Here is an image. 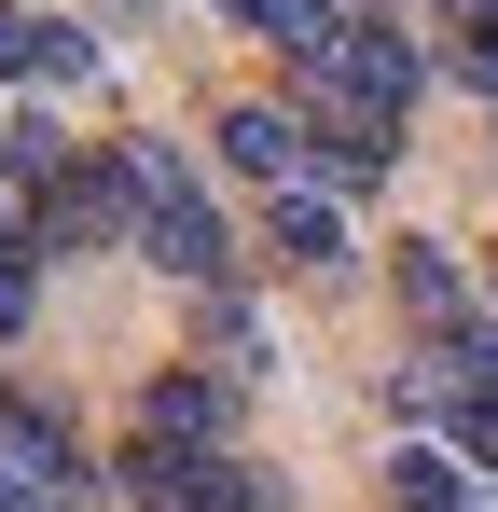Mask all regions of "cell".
<instances>
[{
  "label": "cell",
  "mask_w": 498,
  "mask_h": 512,
  "mask_svg": "<svg viewBox=\"0 0 498 512\" xmlns=\"http://www.w3.org/2000/svg\"><path fill=\"white\" fill-rule=\"evenodd\" d=\"M0 512H42V499H28V485H14V471H0Z\"/></svg>",
  "instance_id": "e0dca14e"
},
{
  "label": "cell",
  "mask_w": 498,
  "mask_h": 512,
  "mask_svg": "<svg viewBox=\"0 0 498 512\" xmlns=\"http://www.w3.org/2000/svg\"><path fill=\"white\" fill-rule=\"evenodd\" d=\"M263 250L277 263H346V194H319V180L263 194Z\"/></svg>",
  "instance_id": "9c48e42d"
},
{
  "label": "cell",
  "mask_w": 498,
  "mask_h": 512,
  "mask_svg": "<svg viewBox=\"0 0 498 512\" xmlns=\"http://www.w3.org/2000/svg\"><path fill=\"white\" fill-rule=\"evenodd\" d=\"M222 429H236L222 374H153L139 388V457H222Z\"/></svg>",
  "instance_id": "277c9868"
},
{
  "label": "cell",
  "mask_w": 498,
  "mask_h": 512,
  "mask_svg": "<svg viewBox=\"0 0 498 512\" xmlns=\"http://www.w3.org/2000/svg\"><path fill=\"white\" fill-rule=\"evenodd\" d=\"M111 180H125V250H153L166 277H194V291H222L236 236H222V208L194 194V167H180L166 139H111Z\"/></svg>",
  "instance_id": "6da1fadb"
},
{
  "label": "cell",
  "mask_w": 498,
  "mask_h": 512,
  "mask_svg": "<svg viewBox=\"0 0 498 512\" xmlns=\"http://www.w3.org/2000/svg\"><path fill=\"white\" fill-rule=\"evenodd\" d=\"M222 167H236V180H263V194H291V180H305V111H277V97H236V111H222Z\"/></svg>",
  "instance_id": "8992f818"
},
{
  "label": "cell",
  "mask_w": 498,
  "mask_h": 512,
  "mask_svg": "<svg viewBox=\"0 0 498 512\" xmlns=\"http://www.w3.org/2000/svg\"><path fill=\"white\" fill-rule=\"evenodd\" d=\"M443 28H498V0H443Z\"/></svg>",
  "instance_id": "2e32d148"
},
{
  "label": "cell",
  "mask_w": 498,
  "mask_h": 512,
  "mask_svg": "<svg viewBox=\"0 0 498 512\" xmlns=\"http://www.w3.org/2000/svg\"><path fill=\"white\" fill-rule=\"evenodd\" d=\"M305 97H319V111H388V125H402V111H415V42L388 28V14H332V42L305 56Z\"/></svg>",
  "instance_id": "7a4b0ae2"
},
{
  "label": "cell",
  "mask_w": 498,
  "mask_h": 512,
  "mask_svg": "<svg viewBox=\"0 0 498 512\" xmlns=\"http://www.w3.org/2000/svg\"><path fill=\"white\" fill-rule=\"evenodd\" d=\"M388 167H402V125H388V111H319V125H305V180H319V194H374Z\"/></svg>",
  "instance_id": "5b68a950"
},
{
  "label": "cell",
  "mask_w": 498,
  "mask_h": 512,
  "mask_svg": "<svg viewBox=\"0 0 498 512\" xmlns=\"http://www.w3.org/2000/svg\"><path fill=\"white\" fill-rule=\"evenodd\" d=\"M388 512H485L471 499V457H457V443H402V457H388Z\"/></svg>",
  "instance_id": "30bf717a"
},
{
  "label": "cell",
  "mask_w": 498,
  "mask_h": 512,
  "mask_svg": "<svg viewBox=\"0 0 498 512\" xmlns=\"http://www.w3.org/2000/svg\"><path fill=\"white\" fill-rule=\"evenodd\" d=\"M28 305H42V250H28V222L0 208V333H28Z\"/></svg>",
  "instance_id": "4fadbf2b"
},
{
  "label": "cell",
  "mask_w": 498,
  "mask_h": 512,
  "mask_svg": "<svg viewBox=\"0 0 498 512\" xmlns=\"http://www.w3.org/2000/svg\"><path fill=\"white\" fill-rule=\"evenodd\" d=\"M457 84H485V97H498V28H457Z\"/></svg>",
  "instance_id": "9a60e30c"
},
{
  "label": "cell",
  "mask_w": 498,
  "mask_h": 512,
  "mask_svg": "<svg viewBox=\"0 0 498 512\" xmlns=\"http://www.w3.org/2000/svg\"><path fill=\"white\" fill-rule=\"evenodd\" d=\"M222 14H236V28H263L277 56H319V42H332V0H222Z\"/></svg>",
  "instance_id": "8fae6325"
},
{
  "label": "cell",
  "mask_w": 498,
  "mask_h": 512,
  "mask_svg": "<svg viewBox=\"0 0 498 512\" xmlns=\"http://www.w3.org/2000/svg\"><path fill=\"white\" fill-rule=\"evenodd\" d=\"M429 443H457L471 471H498V402H471V388H443V429Z\"/></svg>",
  "instance_id": "5bb4252c"
},
{
  "label": "cell",
  "mask_w": 498,
  "mask_h": 512,
  "mask_svg": "<svg viewBox=\"0 0 498 512\" xmlns=\"http://www.w3.org/2000/svg\"><path fill=\"white\" fill-rule=\"evenodd\" d=\"M194 374H222V388H249V374H263V319L208 291V360H194Z\"/></svg>",
  "instance_id": "7c38bea8"
},
{
  "label": "cell",
  "mask_w": 498,
  "mask_h": 512,
  "mask_svg": "<svg viewBox=\"0 0 498 512\" xmlns=\"http://www.w3.org/2000/svg\"><path fill=\"white\" fill-rule=\"evenodd\" d=\"M0 471H14L42 512H83V499H97V471H83L70 416H56V402H28V388H0Z\"/></svg>",
  "instance_id": "3957f363"
},
{
  "label": "cell",
  "mask_w": 498,
  "mask_h": 512,
  "mask_svg": "<svg viewBox=\"0 0 498 512\" xmlns=\"http://www.w3.org/2000/svg\"><path fill=\"white\" fill-rule=\"evenodd\" d=\"M97 70V42H83L70 14H28V0H0V84H83Z\"/></svg>",
  "instance_id": "ba28073f"
},
{
  "label": "cell",
  "mask_w": 498,
  "mask_h": 512,
  "mask_svg": "<svg viewBox=\"0 0 498 512\" xmlns=\"http://www.w3.org/2000/svg\"><path fill=\"white\" fill-rule=\"evenodd\" d=\"M388 291H402V319H415L429 346L471 333V277H457V250H443V236H402V250H388Z\"/></svg>",
  "instance_id": "52a82bcc"
}]
</instances>
